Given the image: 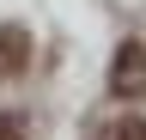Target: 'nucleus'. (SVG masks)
<instances>
[{
  "label": "nucleus",
  "instance_id": "4",
  "mask_svg": "<svg viewBox=\"0 0 146 140\" xmlns=\"http://www.w3.org/2000/svg\"><path fill=\"white\" fill-rule=\"evenodd\" d=\"M0 140H31V134H25V116H12V110L0 116Z\"/></svg>",
  "mask_w": 146,
  "mask_h": 140
},
{
  "label": "nucleus",
  "instance_id": "1",
  "mask_svg": "<svg viewBox=\"0 0 146 140\" xmlns=\"http://www.w3.org/2000/svg\"><path fill=\"white\" fill-rule=\"evenodd\" d=\"M110 92L116 98H146V43L128 37L116 49V61H110Z\"/></svg>",
  "mask_w": 146,
  "mask_h": 140
},
{
  "label": "nucleus",
  "instance_id": "2",
  "mask_svg": "<svg viewBox=\"0 0 146 140\" xmlns=\"http://www.w3.org/2000/svg\"><path fill=\"white\" fill-rule=\"evenodd\" d=\"M31 67V31L25 25H0V79H18Z\"/></svg>",
  "mask_w": 146,
  "mask_h": 140
},
{
  "label": "nucleus",
  "instance_id": "3",
  "mask_svg": "<svg viewBox=\"0 0 146 140\" xmlns=\"http://www.w3.org/2000/svg\"><path fill=\"white\" fill-rule=\"evenodd\" d=\"M110 140H146V116H122L110 128Z\"/></svg>",
  "mask_w": 146,
  "mask_h": 140
}]
</instances>
